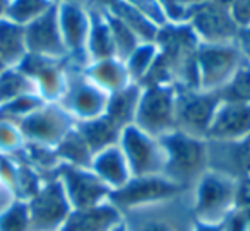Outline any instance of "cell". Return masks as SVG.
Segmentation results:
<instances>
[{
  "instance_id": "obj_1",
  "label": "cell",
  "mask_w": 250,
  "mask_h": 231,
  "mask_svg": "<svg viewBox=\"0 0 250 231\" xmlns=\"http://www.w3.org/2000/svg\"><path fill=\"white\" fill-rule=\"evenodd\" d=\"M165 152L163 176L180 185L194 189L197 180L209 169L208 139H199L184 132L173 130L160 139Z\"/></svg>"
},
{
  "instance_id": "obj_2",
  "label": "cell",
  "mask_w": 250,
  "mask_h": 231,
  "mask_svg": "<svg viewBox=\"0 0 250 231\" xmlns=\"http://www.w3.org/2000/svg\"><path fill=\"white\" fill-rule=\"evenodd\" d=\"M238 180L208 169L192 189L190 214L195 221L208 224H221L236 207Z\"/></svg>"
},
{
  "instance_id": "obj_3",
  "label": "cell",
  "mask_w": 250,
  "mask_h": 231,
  "mask_svg": "<svg viewBox=\"0 0 250 231\" xmlns=\"http://www.w3.org/2000/svg\"><path fill=\"white\" fill-rule=\"evenodd\" d=\"M245 60L247 57L243 55L238 42L201 43L195 55L199 89L218 93Z\"/></svg>"
},
{
  "instance_id": "obj_4",
  "label": "cell",
  "mask_w": 250,
  "mask_h": 231,
  "mask_svg": "<svg viewBox=\"0 0 250 231\" xmlns=\"http://www.w3.org/2000/svg\"><path fill=\"white\" fill-rule=\"evenodd\" d=\"M177 87L171 84L141 86L139 106L134 125L146 134L161 139L175 130Z\"/></svg>"
},
{
  "instance_id": "obj_5",
  "label": "cell",
  "mask_w": 250,
  "mask_h": 231,
  "mask_svg": "<svg viewBox=\"0 0 250 231\" xmlns=\"http://www.w3.org/2000/svg\"><path fill=\"white\" fill-rule=\"evenodd\" d=\"M185 192L187 190L163 175L130 176V180L124 187L110 193L108 200L124 214L127 210L177 199V197L184 195Z\"/></svg>"
},
{
  "instance_id": "obj_6",
  "label": "cell",
  "mask_w": 250,
  "mask_h": 231,
  "mask_svg": "<svg viewBox=\"0 0 250 231\" xmlns=\"http://www.w3.org/2000/svg\"><path fill=\"white\" fill-rule=\"evenodd\" d=\"M70 63V62H69ZM76 124L103 117L106 110L108 94L84 76L83 69L69 65L67 84L60 100L57 101Z\"/></svg>"
},
{
  "instance_id": "obj_7",
  "label": "cell",
  "mask_w": 250,
  "mask_h": 231,
  "mask_svg": "<svg viewBox=\"0 0 250 231\" xmlns=\"http://www.w3.org/2000/svg\"><path fill=\"white\" fill-rule=\"evenodd\" d=\"M180 197L139 207L124 212V226L127 231H192L194 217L190 207L185 209Z\"/></svg>"
},
{
  "instance_id": "obj_8",
  "label": "cell",
  "mask_w": 250,
  "mask_h": 231,
  "mask_svg": "<svg viewBox=\"0 0 250 231\" xmlns=\"http://www.w3.org/2000/svg\"><path fill=\"white\" fill-rule=\"evenodd\" d=\"M26 202L33 231H60L72 210L62 182L57 175L45 178L38 192Z\"/></svg>"
},
{
  "instance_id": "obj_9",
  "label": "cell",
  "mask_w": 250,
  "mask_h": 231,
  "mask_svg": "<svg viewBox=\"0 0 250 231\" xmlns=\"http://www.w3.org/2000/svg\"><path fill=\"white\" fill-rule=\"evenodd\" d=\"M187 22L201 43H235L242 35L229 7L218 0H201L194 4L188 11Z\"/></svg>"
},
{
  "instance_id": "obj_10",
  "label": "cell",
  "mask_w": 250,
  "mask_h": 231,
  "mask_svg": "<svg viewBox=\"0 0 250 231\" xmlns=\"http://www.w3.org/2000/svg\"><path fill=\"white\" fill-rule=\"evenodd\" d=\"M218 93L201 89H177L175 130L192 137L208 139L214 111L219 105Z\"/></svg>"
},
{
  "instance_id": "obj_11",
  "label": "cell",
  "mask_w": 250,
  "mask_h": 231,
  "mask_svg": "<svg viewBox=\"0 0 250 231\" xmlns=\"http://www.w3.org/2000/svg\"><path fill=\"white\" fill-rule=\"evenodd\" d=\"M118 147L127 159L130 176L163 175L165 152L160 139L146 134L136 125H129L122 130Z\"/></svg>"
},
{
  "instance_id": "obj_12",
  "label": "cell",
  "mask_w": 250,
  "mask_h": 231,
  "mask_svg": "<svg viewBox=\"0 0 250 231\" xmlns=\"http://www.w3.org/2000/svg\"><path fill=\"white\" fill-rule=\"evenodd\" d=\"M76 122L59 103H45L18 125L28 144L53 147L74 128Z\"/></svg>"
},
{
  "instance_id": "obj_13",
  "label": "cell",
  "mask_w": 250,
  "mask_h": 231,
  "mask_svg": "<svg viewBox=\"0 0 250 231\" xmlns=\"http://www.w3.org/2000/svg\"><path fill=\"white\" fill-rule=\"evenodd\" d=\"M57 18H59L60 35L67 50V59L74 67L84 69L87 63L86 43L91 26L89 9L81 2H70V0L59 2Z\"/></svg>"
},
{
  "instance_id": "obj_14",
  "label": "cell",
  "mask_w": 250,
  "mask_h": 231,
  "mask_svg": "<svg viewBox=\"0 0 250 231\" xmlns=\"http://www.w3.org/2000/svg\"><path fill=\"white\" fill-rule=\"evenodd\" d=\"M57 176L62 182L72 209H86L110 199L111 190L94 175L91 168L60 165Z\"/></svg>"
},
{
  "instance_id": "obj_15",
  "label": "cell",
  "mask_w": 250,
  "mask_h": 231,
  "mask_svg": "<svg viewBox=\"0 0 250 231\" xmlns=\"http://www.w3.org/2000/svg\"><path fill=\"white\" fill-rule=\"evenodd\" d=\"M69 65V59L57 60L28 53L18 67L33 81L36 93L46 103H57L65 89Z\"/></svg>"
},
{
  "instance_id": "obj_16",
  "label": "cell",
  "mask_w": 250,
  "mask_h": 231,
  "mask_svg": "<svg viewBox=\"0 0 250 231\" xmlns=\"http://www.w3.org/2000/svg\"><path fill=\"white\" fill-rule=\"evenodd\" d=\"M24 38L29 55L57 60L67 59V50L60 35L59 18H57V4L42 18L24 26Z\"/></svg>"
},
{
  "instance_id": "obj_17",
  "label": "cell",
  "mask_w": 250,
  "mask_h": 231,
  "mask_svg": "<svg viewBox=\"0 0 250 231\" xmlns=\"http://www.w3.org/2000/svg\"><path fill=\"white\" fill-rule=\"evenodd\" d=\"M250 137V105L219 101L208 132V141L236 142Z\"/></svg>"
},
{
  "instance_id": "obj_18",
  "label": "cell",
  "mask_w": 250,
  "mask_h": 231,
  "mask_svg": "<svg viewBox=\"0 0 250 231\" xmlns=\"http://www.w3.org/2000/svg\"><path fill=\"white\" fill-rule=\"evenodd\" d=\"M209 144V169L231 176L235 180L250 178V137L236 142Z\"/></svg>"
},
{
  "instance_id": "obj_19",
  "label": "cell",
  "mask_w": 250,
  "mask_h": 231,
  "mask_svg": "<svg viewBox=\"0 0 250 231\" xmlns=\"http://www.w3.org/2000/svg\"><path fill=\"white\" fill-rule=\"evenodd\" d=\"M122 223V210L106 200L86 209H72L60 231H113Z\"/></svg>"
},
{
  "instance_id": "obj_20",
  "label": "cell",
  "mask_w": 250,
  "mask_h": 231,
  "mask_svg": "<svg viewBox=\"0 0 250 231\" xmlns=\"http://www.w3.org/2000/svg\"><path fill=\"white\" fill-rule=\"evenodd\" d=\"M87 4L106 12L108 16H111L117 21H120L122 24H125L141 40V43L156 42L160 26H156L143 12L134 9L132 5H129L124 0H87Z\"/></svg>"
},
{
  "instance_id": "obj_21",
  "label": "cell",
  "mask_w": 250,
  "mask_h": 231,
  "mask_svg": "<svg viewBox=\"0 0 250 231\" xmlns=\"http://www.w3.org/2000/svg\"><path fill=\"white\" fill-rule=\"evenodd\" d=\"M91 169L111 192L124 187L130 180L129 165L118 144L96 152L91 161Z\"/></svg>"
},
{
  "instance_id": "obj_22",
  "label": "cell",
  "mask_w": 250,
  "mask_h": 231,
  "mask_svg": "<svg viewBox=\"0 0 250 231\" xmlns=\"http://www.w3.org/2000/svg\"><path fill=\"white\" fill-rule=\"evenodd\" d=\"M83 72L91 83L101 87L106 94L117 93V91L124 89V87H127L132 83L129 70L125 67V62L117 59V57L96 60V62H87L84 65Z\"/></svg>"
},
{
  "instance_id": "obj_23",
  "label": "cell",
  "mask_w": 250,
  "mask_h": 231,
  "mask_svg": "<svg viewBox=\"0 0 250 231\" xmlns=\"http://www.w3.org/2000/svg\"><path fill=\"white\" fill-rule=\"evenodd\" d=\"M91 14V26H89V35H87L86 43V57L87 62H96V60L104 59H113L117 57L115 53L113 38H111V31L104 14L100 9L93 7L87 4Z\"/></svg>"
},
{
  "instance_id": "obj_24",
  "label": "cell",
  "mask_w": 250,
  "mask_h": 231,
  "mask_svg": "<svg viewBox=\"0 0 250 231\" xmlns=\"http://www.w3.org/2000/svg\"><path fill=\"white\" fill-rule=\"evenodd\" d=\"M139 98H141V86L136 83H130L124 89L108 94L104 117L113 122L117 127H120L122 130L125 127H129V125H134L137 106H139Z\"/></svg>"
},
{
  "instance_id": "obj_25",
  "label": "cell",
  "mask_w": 250,
  "mask_h": 231,
  "mask_svg": "<svg viewBox=\"0 0 250 231\" xmlns=\"http://www.w3.org/2000/svg\"><path fill=\"white\" fill-rule=\"evenodd\" d=\"M76 130L86 141L93 154L111 146H117L122 135V128L117 127L111 120H108L104 115L87 122H79L76 124Z\"/></svg>"
},
{
  "instance_id": "obj_26",
  "label": "cell",
  "mask_w": 250,
  "mask_h": 231,
  "mask_svg": "<svg viewBox=\"0 0 250 231\" xmlns=\"http://www.w3.org/2000/svg\"><path fill=\"white\" fill-rule=\"evenodd\" d=\"M28 55L24 38V26H19L9 19H0V63L18 67Z\"/></svg>"
},
{
  "instance_id": "obj_27",
  "label": "cell",
  "mask_w": 250,
  "mask_h": 231,
  "mask_svg": "<svg viewBox=\"0 0 250 231\" xmlns=\"http://www.w3.org/2000/svg\"><path fill=\"white\" fill-rule=\"evenodd\" d=\"M55 152L59 156L60 165H69L77 166V168H91V161H93V152H91L89 146L86 144L81 134L74 128L60 141V144L55 147Z\"/></svg>"
},
{
  "instance_id": "obj_28",
  "label": "cell",
  "mask_w": 250,
  "mask_h": 231,
  "mask_svg": "<svg viewBox=\"0 0 250 231\" xmlns=\"http://www.w3.org/2000/svg\"><path fill=\"white\" fill-rule=\"evenodd\" d=\"M55 0H9L4 18L19 26H28L55 7Z\"/></svg>"
},
{
  "instance_id": "obj_29",
  "label": "cell",
  "mask_w": 250,
  "mask_h": 231,
  "mask_svg": "<svg viewBox=\"0 0 250 231\" xmlns=\"http://www.w3.org/2000/svg\"><path fill=\"white\" fill-rule=\"evenodd\" d=\"M33 93H36L35 84L19 67H7L0 72V103Z\"/></svg>"
},
{
  "instance_id": "obj_30",
  "label": "cell",
  "mask_w": 250,
  "mask_h": 231,
  "mask_svg": "<svg viewBox=\"0 0 250 231\" xmlns=\"http://www.w3.org/2000/svg\"><path fill=\"white\" fill-rule=\"evenodd\" d=\"M45 103L46 101L36 93L24 94V96H19L16 100L0 103V122L19 125L26 117H29L33 111H36Z\"/></svg>"
},
{
  "instance_id": "obj_31",
  "label": "cell",
  "mask_w": 250,
  "mask_h": 231,
  "mask_svg": "<svg viewBox=\"0 0 250 231\" xmlns=\"http://www.w3.org/2000/svg\"><path fill=\"white\" fill-rule=\"evenodd\" d=\"M158 57V46L154 43H141L127 59L124 60L125 67L129 70L130 81L141 84L149 74L154 60Z\"/></svg>"
},
{
  "instance_id": "obj_32",
  "label": "cell",
  "mask_w": 250,
  "mask_h": 231,
  "mask_svg": "<svg viewBox=\"0 0 250 231\" xmlns=\"http://www.w3.org/2000/svg\"><path fill=\"white\" fill-rule=\"evenodd\" d=\"M221 101L250 105V60L247 59L235 72V76L218 91Z\"/></svg>"
},
{
  "instance_id": "obj_33",
  "label": "cell",
  "mask_w": 250,
  "mask_h": 231,
  "mask_svg": "<svg viewBox=\"0 0 250 231\" xmlns=\"http://www.w3.org/2000/svg\"><path fill=\"white\" fill-rule=\"evenodd\" d=\"M0 231H33L26 200L14 199L0 210Z\"/></svg>"
},
{
  "instance_id": "obj_34",
  "label": "cell",
  "mask_w": 250,
  "mask_h": 231,
  "mask_svg": "<svg viewBox=\"0 0 250 231\" xmlns=\"http://www.w3.org/2000/svg\"><path fill=\"white\" fill-rule=\"evenodd\" d=\"M26 141L18 125L9 122H0V154L16 156L22 151Z\"/></svg>"
},
{
  "instance_id": "obj_35",
  "label": "cell",
  "mask_w": 250,
  "mask_h": 231,
  "mask_svg": "<svg viewBox=\"0 0 250 231\" xmlns=\"http://www.w3.org/2000/svg\"><path fill=\"white\" fill-rule=\"evenodd\" d=\"M129 5H132L134 9H137L139 12H143L147 19L154 22L156 26H163L167 24V16H165L163 7L160 5L158 0H124Z\"/></svg>"
},
{
  "instance_id": "obj_36",
  "label": "cell",
  "mask_w": 250,
  "mask_h": 231,
  "mask_svg": "<svg viewBox=\"0 0 250 231\" xmlns=\"http://www.w3.org/2000/svg\"><path fill=\"white\" fill-rule=\"evenodd\" d=\"M168 22H187L190 2L188 0H158Z\"/></svg>"
},
{
  "instance_id": "obj_37",
  "label": "cell",
  "mask_w": 250,
  "mask_h": 231,
  "mask_svg": "<svg viewBox=\"0 0 250 231\" xmlns=\"http://www.w3.org/2000/svg\"><path fill=\"white\" fill-rule=\"evenodd\" d=\"M223 231H249L250 230V214L247 210L235 207L221 223Z\"/></svg>"
},
{
  "instance_id": "obj_38",
  "label": "cell",
  "mask_w": 250,
  "mask_h": 231,
  "mask_svg": "<svg viewBox=\"0 0 250 231\" xmlns=\"http://www.w3.org/2000/svg\"><path fill=\"white\" fill-rule=\"evenodd\" d=\"M229 12L240 31H250V0H233Z\"/></svg>"
},
{
  "instance_id": "obj_39",
  "label": "cell",
  "mask_w": 250,
  "mask_h": 231,
  "mask_svg": "<svg viewBox=\"0 0 250 231\" xmlns=\"http://www.w3.org/2000/svg\"><path fill=\"white\" fill-rule=\"evenodd\" d=\"M236 207L250 214V178L238 180V192H236Z\"/></svg>"
},
{
  "instance_id": "obj_40",
  "label": "cell",
  "mask_w": 250,
  "mask_h": 231,
  "mask_svg": "<svg viewBox=\"0 0 250 231\" xmlns=\"http://www.w3.org/2000/svg\"><path fill=\"white\" fill-rule=\"evenodd\" d=\"M192 231H223L221 224H208V223H199L194 219L192 224Z\"/></svg>"
},
{
  "instance_id": "obj_41",
  "label": "cell",
  "mask_w": 250,
  "mask_h": 231,
  "mask_svg": "<svg viewBox=\"0 0 250 231\" xmlns=\"http://www.w3.org/2000/svg\"><path fill=\"white\" fill-rule=\"evenodd\" d=\"M12 200H14V197H9V195H2V197H0V210L4 209V207H7L9 204L12 202Z\"/></svg>"
},
{
  "instance_id": "obj_42",
  "label": "cell",
  "mask_w": 250,
  "mask_h": 231,
  "mask_svg": "<svg viewBox=\"0 0 250 231\" xmlns=\"http://www.w3.org/2000/svg\"><path fill=\"white\" fill-rule=\"evenodd\" d=\"M9 0H0V19L5 16V11H7Z\"/></svg>"
},
{
  "instance_id": "obj_43",
  "label": "cell",
  "mask_w": 250,
  "mask_h": 231,
  "mask_svg": "<svg viewBox=\"0 0 250 231\" xmlns=\"http://www.w3.org/2000/svg\"><path fill=\"white\" fill-rule=\"evenodd\" d=\"M113 231H127V230H125L124 223H122V224H120V226H117V228H115V230H113Z\"/></svg>"
},
{
  "instance_id": "obj_44",
  "label": "cell",
  "mask_w": 250,
  "mask_h": 231,
  "mask_svg": "<svg viewBox=\"0 0 250 231\" xmlns=\"http://www.w3.org/2000/svg\"><path fill=\"white\" fill-rule=\"evenodd\" d=\"M249 231H250V230H249Z\"/></svg>"
}]
</instances>
